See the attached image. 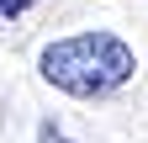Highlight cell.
<instances>
[{
	"mask_svg": "<svg viewBox=\"0 0 148 143\" xmlns=\"http://www.w3.org/2000/svg\"><path fill=\"white\" fill-rule=\"evenodd\" d=\"M37 74L64 96L95 101V96L122 90L138 74V53L116 32H74V37H58L37 53Z\"/></svg>",
	"mask_w": 148,
	"mask_h": 143,
	"instance_id": "6da1fadb",
	"label": "cell"
},
{
	"mask_svg": "<svg viewBox=\"0 0 148 143\" xmlns=\"http://www.w3.org/2000/svg\"><path fill=\"white\" fill-rule=\"evenodd\" d=\"M37 0H0V21H16V16H27Z\"/></svg>",
	"mask_w": 148,
	"mask_h": 143,
	"instance_id": "7a4b0ae2",
	"label": "cell"
},
{
	"mask_svg": "<svg viewBox=\"0 0 148 143\" xmlns=\"http://www.w3.org/2000/svg\"><path fill=\"white\" fill-rule=\"evenodd\" d=\"M37 143H74V138H64V127H53V122H42V127H37Z\"/></svg>",
	"mask_w": 148,
	"mask_h": 143,
	"instance_id": "3957f363",
	"label": "cell"
}]
</instances>
